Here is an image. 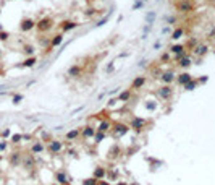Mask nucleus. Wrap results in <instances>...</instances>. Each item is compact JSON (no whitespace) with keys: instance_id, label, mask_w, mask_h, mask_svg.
Returning <instances> with one entry per match:
<instances>
[{"instance_id":"nucleus-1","label":"nucleus","mask_w":215,"mask_h":185,"mask_svg":"<svg viewBox=\"0 0 215 185\" xmlns=\"http://www.w3.org/2000/svg\"><path fill=\"white\" fill-rule=\"evenodd\" d=\"M130 132V125H126L123 122H117V124H112V135L113 138H121Z\"/></svg>"},{"instance_id":"nucleus-2","label":"nucleus","mask_w":215,"mask_h":185,"mask_svg":"<svg viewBox=\"0 0 215 185\" xmlns=\"http://www.w3.org/2000/svg\"><path fill=\"white\" fill-rule=\"evenodd\" d=\"M175 8L180 13H183V15H186V13H191L194 10V2L192 0H176Z\"/></svg>"},{"instance_id":"nucleus-3","label":"nucleus","mask_w":215,"mask_h":185,"mask_svg":"<svg viewBox=\"0 0 215 185\" xmlns=\"http://www.w3.org/2000/svg\"><path fill=\"white\" fill-rule=\"evenodd\" d=\"M47 148V151L50 153V154H60L62 151H63V148H65V143L63 141H60V140H57V138H52L49 141V145L45 146Z\"/></svg>"},{"instance_id":"nucleus-4","label":"nucleus","mask_w":215,"mask_h":185,"mask_svg":"<svg viewBox=\"0 0 215 185\" xmlns=\"http://www.w3.org/2000/svg\"><path fill=\"white\" fill-rule=\"evenodd\" d=\"M36 28H37L39 33H47L54 28V20L50 16H44L42 20H39L37 23H36Z\"/></svg>"},{"instance_id":"nucleus-5","label":"nucleus","mask_w":215,"mask_h":185,"mask_svg":"<svg viewBox=\"0 0 215 185\" xmlns=\"http://www.w3.org/2000/svg\"><path fill=\"white\" fill-rule=\"evenodd\" d=\"M21 166H23L26 170H32L36 167V159H34V154L29 151V153H24L21 156Z\"/></svg>"},{"instance_id":"nucleus-6","label":"nucleus","mask_w":215,"mask_h":185,"mask_svg":"<svg viewBox=\"0 0 215 185\" xmlns=\"http://www.w3.org/2000/svg\"><path fill=\"white\" fill-rule=\"evenodd\" d=\"M157 94H159V97L162 101H170L171 96H173V89H171L170 84H163V86H160L157 89Z\"/></svg>"},{"instance_id":"nucleus-7","label":"nucleus","mask_w":215,"mask_h":185,"mask_svg":"<svg viewBox=\"0 0 215 185\" xmlns=\"http://www.w3.org/2000/svg\"><path fill=\"white\" fill-rule=\"evenodd\" d=\"M147 125V120L142 119V117H134L131 122H130V129H133L134 132L141 133L142 130H144V127Z\"/></svg>"},{"instance_id":"nucleus-8","label":"nucleus","mask_w":215,"mask_h":185,"mask_svg":"<svg viewBox=\"0 0 215 185\" xmlns=\"http://www.w3.org/2000/svg\"><path fill=\"white\" fill-rule=\"evenodd\" d=\"M123 154V149H121V146L120 145H112V148L109 149V154H107V158H109L110 161H117L120 156Z\"/></svg>"},{"instance_id":"nucleus-9","label":"nucleus","mask_w":215,"mask_h":185,"mask_svg":"<svg viewBox=\"0 0 215 185\" xmlns=\"http://www.w3.org/2000/svg\"><path fill=\"white\" fill-rule=\"evenodd\" d=\"M34 26H36V21L32 18H23V20H21V23H19V31L28 33V31H31Z\"/></svg>"},{"instance_id":"nucleus-10","label":"nucleus","mask_w":215,"mask_h":185,"mask_svg":"<svg viewBox=\"0 0 215 185\" xmlns=\"http://www.w3.org/2000/svg\"><path fill=\"white\" fill-rule=\"evenodd\" d=\"M160 80H162L163 84H170V83H173L176 80V75H175L173 70H167V72H162Z\"/></svg>"},{"instance_id":"nucleus-11","label":"nucleus","mask_w":215,"mask_h":185,"mask_svg":"<svg viewBox=\"0 0 215 185\" xmlns=\"http://www.w3.org/2000/svg\"><path fill=\"white\" fill-rule=\"evenodd\" d=\"M55 182L60 183V185H67L71 180H70V177H68V174L65 172V170H57L55 172Z\"/></svg>"},{"instance_id":"nucleus-12","label":"nucleus","mask_w":215,"mask_h":185,"mask_svg":"<svg viewBox=\"0 0 215 185\" xmlns=\"http://www.w3.org/2000/svg\"><path fill=\"white\" fill-rule=\"evenodd\" d=\"M29 151H31L32 154H41V153H44V151H45V145L42 143V140H36L34 143L31 145Z\"/></svg>"},{"instance_id":"nucleus-13","label":"nucleus","mask_w":215,"mask_h":185,"mask_svg":"<svg viewBox=\"0 0 215 185\" xmlns=\"http://www.w3.org/2000/svg\"><path fill=\"white\" fill-rule=\"evenodd\" d=\"M192 51H194V54H196L197 57H204L207 52H209V46H207L205 42H199V44L194 46V49H192Z\"/></svg>"},{"instance_id":"nucleus-14","label":"nucleus","mask_w":215,"mask_h":185,"mask_svg":"<svg viewBox=\"0 0 215 185\" xmlns=\"http://www.w3.org/2000/svg\"><path fill=\"white\" fill-rule=\"evenodd\" d=\"M94 135H96V129L92 125H86V127H83L81 129V137L83 138H94Z\"/></svg>"},{"instance_id":"nucleus-15","label":"nucleus","mask_w":215,"mask_h":185,"mask_svg":"<svg viewBox=\"0 0 215 185\" xmlns=\"http://www.w3.org/2000/svg\"><path fill=\"white\" fill-rule=\"evenodd\" d=\"M191 80H192V76H191L189 72H183L180 75H176V83L180 84V86H184V84L188 81H191Z\"/></svg>"},{"instance_id":"nucleus-16","label":"nucleus","mask_w":215,"mask_h":185,"mask_svg":"<svg viewBox=\"0 0 215 185\" xmlns=\"http://www.w3.org/2000/svg\"><path fill=\"white\" fill-rule=\"evenodd\" d=\"M78 26H80V25L75 23V21H63V23L60 25V29H62V33H68V31L76 29Z\"/></svg>"},{"instance_id":"nucleus-17","label":"nucleus","mask_w":215,"mask_h":185,"mask_svg":"<svg viewBox=\"0 0 215 185\" xmlns=\"http://www.w3.org/2000/svg\"><path fill=\"white\" fill-rule=\"evenodd\" d=\"M21 154L19 151H15V153H11L10 154V158H8V161H10V164L13 166V167H16V166H21Z\"/></svg>"},{"instance_id":"nucleus-18","label":"nucleus","mask_w":215,"mask_h":185,"mask_svg":"<svg viewBox=\"0 0 215 185\" xmlns=\"http://www.w3.org/2000/svg\"><path fill=\"white\" fill-rule=\"evenodd\" d=\"M92 177H94V179H97V180L105 179V177H107V170H105V167H104V166H97V167L94 169V172H92Z\"/></svg>"},{"instance_id":"nucleus-19","label":"nucleus","mask_w":215,"mask_h":185,"mask_svg":"<svg viewBox=\"0 0 215 185\" xmlns=\"http://www.w3.org/2000/svg\"><path fill=\"white\" fill-rule=\"evenodd\" d=\"M81 73H83V67H80V65H71L68 68V76H71V78H80Z\"/></svg>"},{"instance_id":"nucleus-20","label":"nucleus","mask_w":215,"mask_h":185,"mask_svg":"<svg viewBox=\"0 0 215 185\" xmlns=\"http://www.w3.org/2000/svg\"><path fill=\"white\" fill-rule=\"evenodd\" d=\"M146 81H147L146 76H136L133 80V83H131V89H141L146 84Z\"/></svg>"},{"instance_id":"nucleus-21","label":"nucleus","mask_w":215,"mask_h":185,"mask_svg":"<svg viewBox=\"0 0 215 185\" xmlns=\"http://www.w3.org/2000/svg\"><path fill=\"white\" fill-rule=\"evenodd\" d=\"M110 129H112V122H110V120H107V119H102V120L99 122V125H97V129H96V130L107 133Z\"/></svg>"},{"instance_id":"nucleus-22","label":"nucleus","mask_w":215,"mask_h":185,"mask_svg":"<svg viewBox=\"0 0 215 185\" xmlns=\"http://www.w3.org/2000/svg\"><path fill=\"white\" fill-rule=\"evenodd\" d=\"M176 65L180 67V68H189V67L192 65V59H191V57H189L188 54H186V55L183 57V59H180V60L176 62Z\"/></svg>"},{"instance_id":"nucleus-23","label":"nucleus","mask_w":215,"mask_h":185,"mask_svg":"<svg viewBox=\"0 0 215 185\" xmlns=\"http://www.w3.org/2000/svg\"><path fill=\"white\" fill-rule=\"evenodd\" d=\"M63 42V33H58V34H55V36L50 39V49H54V47H58L60 44ZM50 49L47 52H50Z\"/></svg>"},{"instance_id":"nucleus-24","label":"nucleus","mask_w":215,"mask_h":185,"mask_svg":"<svg viewBox=\"0 0 215 185\" xmlns=\"http://www.w3.org/2000/svg\"><path fill=\"white\" fill-rule=\"evenodd\" d=\"M186 52V47L183 44H173L170 47V54H173V55H178V54H183Z\"/></svg>"},{"instance_id":"nucleus-25","label":"nucleus","mask_w":215,"mask_h":185,"mask_svg":"<svg viewBox=\"0 0 215 185\" xmlns=\"http://www.w3.org/2000/svg\"><path fill=\"white\" fill-rule=\"evenodd\" d=\"M131 99V89H125L118 94V101L120 102H128Z\"/></svg>"},{"instance_id":"nucleus-26","label":"nucleus","mask_w":215,"mask_h":185,"mask_svg":"<svg viewBox=\"0 0 215 185\" xmlns=\"http://www.w3.org/2000/svg\"><path fill=\"white\" fill-rule=\"evenodd\" d=\"M80 135H81V129H73V130L67 132L65 138H67V140H76L78 137H80Z\"/></svg>"},{"instance_id":"nucleus-27","label":"nucleus","mask_w":215,"mask_h":185,"mask_svg":"<svg viewBox=\"0 0 215 185\" xmlns=\"http://www.w3.org/2000/svg\"><path fill=\"white\" fill-rule=\"evenodd\" d=\"M183 34H184V29H183V28H176V29H173V33H171L170 38L173 39V41H178V39H181Z\"/></svg>"},{"instance_id":"nucleus-28","label":"nucleus","mask_w":215,"mask_h":185,"mask_svg":"<svg viewBox=\"0 0 215 185\" xmlns=\"http://www.w3.org/2000/svg\"><path fill=\"white\" fill-rule=\"evenodd\" d=\"M197 84H199V81H196V80H191V81H188V83H186L183 88H184L186 91H194V89L197 88Z\"/></svg>"},{"instance_id":"nucleus-29","label":"nucleus","mask_w":215,"mask_h":185,"mask_svg":"<svg viewBox=\"0 0 215 185\" xmlns=\"http://www.w3.org/2000/svg\"><path fill=\"white\" fill-rule=\"evenodd\" d=\"M107 137V133H104V132H99V130H96V135H94V143H102L104 141V138Z\"/></svg>"},{"instance_id":"nucleus-30","label":"nucleus","mask_w":215,"mask_h":185,"mask_svg":"<svg viewBox=\"0 0 215 185\" xmlns=\"http://www.w3.org/2000/svg\"><path fill=\"white\" fill-rule=\"evenodd\" d=\"M36 63H37V59H36L34 55H31L29 59H26V60L23 62V67H34Z\"/></svg>"},{"instance_id":"nucleus-31","label":"nucleus","mask_w":215,"mask_h":185,"mask_svg":"<svg viewBox=\"0 0 215 185\" xmlns=\"http://www.w3.org/2000/svg\"><path fill=\"white\" fill-rule=\"evenodd\" d=\"M155 16H157V15H155V11H150L149 15L146 16V25H147V26H152V25H154Z\"/></svg>"},{"instance_id":"nucleus-32","label":"nucleus","mask_w":215,"mask_h":185,"mask_svg":"<svg viewBox=\"0 0 215 185\" xmlns=\"http://www.w3.org/2000/svg\"><path fill=\"white\" fill-rule=\"evenodd\" d=\"M23 52H24L26 55H32V54H34V46H31V44H26V46L23 47Z\"/></svg>"},{"instance_id":"nucleus-33","label":"nucleus","mask_w":215,"mask_h":185,"mask_svg":"<svg viewBox=\"0 0 215 185\" xmlns=\"http://www.w3.org/2000/svg\"><path fill=\"white\" fill-rule=\"evenodd\" d=\"M81 185H97V179H94V177H89V179H84L81 182Z\"/></svg>"},{"instance_id":"nucleus-34","label":"nucleus","mask_w":215,"mask_h":185,"mask_svg":"<svg viewBox=\"0 0 215 185\" xmlns=\"http://www.w3.org/2000/svg\"><path fill=\"white\" fill-rule=\"evenodd\" d=\"M21 140H23V135H19V133L18 135H13V137H11V143L16 145V143H19Z\"/></svg>"},{"instance_id":"nucleus-35","label":"nucleus","mask_w":215,"mask_h":185,"mask_svg":"<svg viewBox=\"0 0 215 185\" xmlns=\"http://www.w3.org/2000/svg\"><path fill=\"white\" fill-rule=\"evenodd\" d=\"M21 101H23V96H21V94H15V96H13V104H19Z\"/></svg>"},{"instance_id":"nucleus-36","label":"nucleus","mask_w":215,"mask_h":185,"mask_svg":"<svg viewBox=\"0 0 215 185\" xmlns=\"http://www.w3.org/2000/svg\"><path fill=\"white\" fill-rule=\"evenodd\" d=\"M117 175H118V170H113V172L110 170V172H107V177H109V179H113V180L117 179Z\"/></svg>"},{"instance_id":"nucleus-37","label":"nucleus","mask_w":215,"mask_h":185,"mask_svg":"<svg viewBox=\"0 0 215 185\" xmlns=\"http://www.w3.org/2000/svg\"><path fill=\"white\" fill-rule=\"evenodd\" d=\"M6 146H8V143H6L5 140H0V151H5Z\"/></svg>"},{"instance_id":"nucleus-38","label":"nucleus","mask_w":215,"mask_h":185,"mask_svg":"<svg viewBox=\"0 0 215 185\" xmlns=\"http://www.w3.org/2000/svg\"><path fill=\"white\" fill-rule=\"evenodd\" d=\"M8 38H10V34H8V33H5V31H3V33H0V41H6Z\"/></svg>"},{"instance_id":"nucleus-39","label":"nucleus","mask_w":215,"mask_h":185,"mask_svg":"<svg viewBox=\"0 0 215 185\" xmlns=\"http://www.w3.org/2000/svg\"><path fill=\"white\" fill-rule=\"evenodd\" d=\"M45 140H52V138H50V133H47V132H42V141H45Z\"/></svg>"},{"instance_id":"nucleus-40","label":"nucleus","mask_w":215,"mask_h":185,"mask_svg":"<svg viewBox=\"0 0 215 185\" xmlns=\"http://www.w3.org/2000/svg\"><path fill=\"white\" fill-rule=\"evenodd\" d=\"M160 60H162V62H168V60H170V55H168V54H162V55H160Z\"/></svg>"},{"instance_id":"nucleus-41","label":"nucleus","mask_w":215,"mask_h":185,"mask_svg":"<svg viewBox=\"0 0 215 185\" xmlns=\"http://www.w3.org/2000/svg\"><path fill=\"white\" fill-rule=\"evenodd\" d=\"M97 185H112L109 180H104V179H100V180H97Z\"/></svg>"},{"instance_id":"nucleus-42","label":"nucleus","mask_w":215,"mask_h":185,"mask_svg":"<svg viewBox=\"0 0 215 185\" xmlns=\"http://www.w3.org/2000/svg\"><path fill=\"white\" fill-rule=\"evenodd\" d=\"M0 135H2V138H6V137H10V130H3V132L0 133Z\"/></svg>"},{"instance_id":"nucleus-43","label":"nucleus","mask_w":215,"mask_h":185,"mask_svg":"<svg viewBox=\"0 0 215 185\" xmlns=\"http://www.w3.org/2000/svg\"><path fill=\"white\" fill-rule=\"evenodd\" d=\"M92 15H96V10H88V11H86V16H92Z\"/></svg>"},{"instance_id":"nucleus-44","label":"nucleus","mask_w":215,"mask_h":185,"mask_svg":"<svg viewBox=\"0 0 215 185\" xmlns=\"http://www.w3.org/2000/svg\"><path fill=\"white\" fill-rule=\"evenodd\" d=\"M141 7H142V2H136V3L133 5V8L136 10V8H141Z\"/></svg>"},{"instance_id":"nucleus-45","label":"nucleus","mask_w":215,"mask_h":185,"mask_svg":"<svg viewBox=\"0 0 215 185\" xmlns=\"http://www.w3.org/2000/svg\"><path fill=\"white\" fill-rule=\"evenodd\" d=\"M68 154H70V156H76L78 151H76V149H68Z\"/></svg>"},{"instance_id":"nucleus-46","label":"nucleus","mask_w":215,"mask_h":185,"mask_svg":"<svg viewBox=\"0 0 215 185\" xmlns=\"http://www.w3.org/2000/svg\"><path fill=\"white\" fill-rule=\"evenodd\" d=\"M207 80H209V78H207V76H204V78H199V83H207Z\"/></svg>"},{"instance_id":"nucleus-47","label":"nucleus","mask_w":215,"mask_h":185,"mask_svg":"<svg viewBox=\"0 0 215 185\" xmlns=\"http://www.w3.org/2000/svg\"><path fill=\"white\" fill-rule=\"evenodd\" d=\"M175 21H176V18H175V16H170V18H168V23H170V25H173Z\"/></svg>"},{"instance_id":"nucleus-48","label":"nucleus","mask_w":215,"mask_h":185,"mask_svg":"<svg viewBox=\"0 0 215 185\" xmlns=\"http://www.w3.org/2000/svg\"><path fill=\"white\" fill-rule=\"evenodd\" d=\"M115 185H128V182H125V180H120V182H117Z\"/></svg>"},{"instance_id":"nucleus-49","label":"nucleus","mask_w":215,"mask_h":185,"mask_svg":"<svg viewBox=\"0 0 215 185\" xmlns=\"http://www.w3.org/2000/svg\"><path fill=\"white\" fill-rule=\"evenodd\" d=\"M128 185H139L138 182H131V183H128Z\"/></svg>"},{"instance_id":"nucleus-50","label":"nucleus","mask_w":215,"mask_h":185,"mask_svg":"<svg viewBox=\"0 0 215 185\" xmlns=\"http://www.w3.org/2000/svg\"><path fill=\"white\" fill-rule=\"evenodd\" d=\"M52 185H60V183H57V182H55V183H52Z\"/></svg>"},{"instance_id":"nucleus-51","label":"nucleus","mask_w":215,"mask_h":185,"mask_svg":"<svg viewBox=\"0 0 215 185\" xmlns=\"http://www.w3.org/2000/svg\"><path fill=\"white\" fill-rule=\"evenodd\" d=\"M0 161H2V156H0Z\"/></svg>"},{"instance_id":"nucleus-52","label":"nucleus","mask_w":215,"mask_h":185,"mask_svg":"<svg viewBox=\"0 0 215 185\" xmlns=\"http://www.w3.org/2000/svg\"><path fill=\"white\" fill-rule=\"evenodd\" d=\"M0 57H2V52H0Z\"/></svg>"},{"instance_id":"nucleus-53","label":"nucleus","mask_w":215,"mask_h":185,"mask_svg":"<svg viewBox=\"0 0 215 185\" xmlns=\"http://www.w3.org/2000/svg\"><path fill=\"white\" fill-rule=\"evenodd\" d=\"M67 185H70V183H67Z\"/></svg>"},{"instance_id":"nucleus-54","label":"nucleus","mask_w":215,"mask_h":185,"mask_svg":"<svg viewBox=\"0 0 215 185\" xmlns=\"http://www.w3.org/2000/svg\"><path fill=\"white\" fill-rule=\"evenodd\" d=\"M144 2H146V0H144Z\"/></svg>"}]
</instances>
